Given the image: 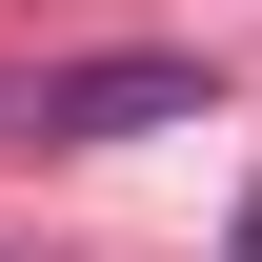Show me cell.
Listing matches in <instances>:
<instances>
[{"label": "cell", "instance_id": "6da1fadb", "mask_svg": "<svg viewBox=\"0 0 262 262\" xmlns=\"http://www.w3.org/2000/svg\"><path fill=\"white\" fill-rule=\"evenodd\" d=\"M162 101H202V61H61L20 81V141H141Z\"/></svg>", "mask_w": 262, "mask_h": 262}]
</instances>
